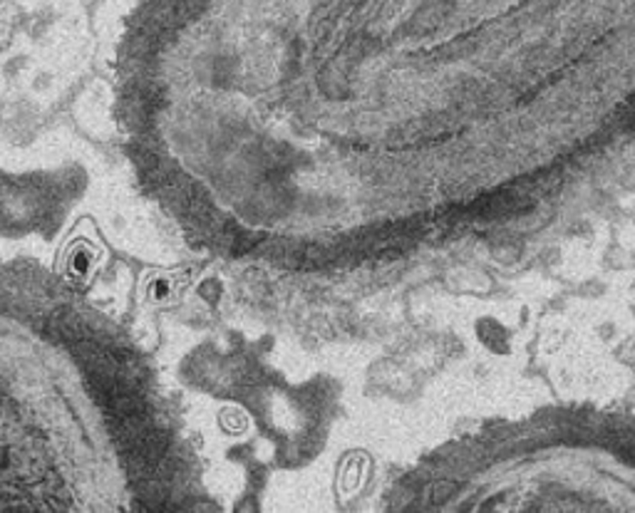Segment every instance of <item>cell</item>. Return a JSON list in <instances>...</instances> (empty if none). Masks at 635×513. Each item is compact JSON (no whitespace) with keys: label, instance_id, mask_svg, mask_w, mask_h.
<instances>
[{"label":"cell","instance_id":"6da1fadb","mask_svg":"<svg viewBox=\"0 0 635 513\" xmlns=\"http://www.w3.org/2000/svg\"><path fill=\"white\" fill-rule=\"evenodd\" d=\"M70 266H73V273H75V276H85V270H87V253L75 251V253H73V261H70Z\"/></svg>","mask_w":635,"mask_h":513}]
</instances>
